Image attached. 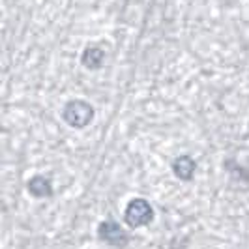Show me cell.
<instances>
[{
	"mask_svg": "<svg viewBox=\"0 0 249 249\" xmlns=\"http://www.w3.org/2000/svg\"><path fill=\"white\" fill-rule=\"evenodd\" d=\"M125 223L129 225L131 229H139V227H144V225L152 223L154 219V208L146 199H131L129 204L125 206Z\"/></svg>",
	"mask_w": 249,
	"mask_h": 249,
	"instance_id": "7a4b0ae2",
	"label": "cell"
},
{
	"mask_svg": "<svg viewBox=\"0 0 249 249\" xmlns=\"http://www.w3.org/2000/svg\"><path fill=\"white\" fill-rule=\"evenodd\" d=\"M98 236H100L101 242L109 244L112 248H125L127 242H129L127 232L116 221H112V219H107V221L100 223V227H98Z\"/></svg>",
	"mask_w": 249,
	"mask_h": 249,
	"instance_id": "3957f363",
	"label": "cell"
},
{
	"mask_svg": "<svg viewBox=\"0 0 249 249\" xmlns=\"http://www.w3.org/2000/svg\"><path fill=\"white\" fill-rule=\"evenodd\" d=\"M26 189H28V193H30L32 197H36V199H49L51 195H53V186H51V182L45 176H39V175L32 176V178L28 180Z\"/></svg>",
	"mask_w": 249,
	"mask_h": 249,
	"instance_id": "8992f818",
	"label": "cell"
},
{
	"mask_svg": "<svg viewBox=\"0 0 249 249\" xmlns=\"http://www.w3.org/2000/svg\"><path fill=\"white\" fill-rule=\"evenodd\" d=\"M195 169H197V163L195 160L191 158V156H180V158H176L175 161H173V173H175L176 178H180V180H191L193 175H195Z\"/></svg>",
	"mask_w": 249,
	"mask_h": 249,
	"instance_id": "277c9868",
	"label": "cell"
},
{
	"mask_svg": "<svg viewBox=\"0 0 249 249\" xmlns=\"http://www.w3.org/2000/svg\"><path fill=\"white\" fill-rule=\"evenodd\" d=\"M105 62V51L98 45H88L87 49L81 53V64L87 70H100Z\"/></svg>",
	"mask_w": 249,
	"mask_h": 249,
	"instance_id": "5b68a950",
	"label": "cell"
},
{
	"mask_svg": "<svg viewBox=\"0 0 249 249\" xmlns=\"http://www.w3.org/2000/svg\"><path fill=\"white\" fill-rule=\"evenodd\" d=\"M94 107L85 100H71L64 105L62 118L68 125H71L75 129H83L94 120Z\"/></svg>",
	"mask_w": 249,
	"mask_h": 249,
	"instance_id": "6da1fadb",
	"label": "cell"
}]
</instances>
